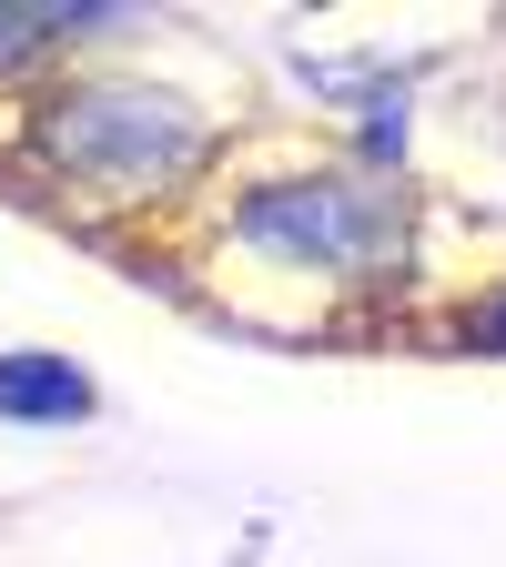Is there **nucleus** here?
<instances>
[{"label": "nucleus", "instance_id": "f257e3e1", "mask_svg": "<svg viewBox=\"0 0 506 567\" xmlns=\"http://www.w3.org/2000/svg\"><path fill=\"white\" fill-rule=\"evenodd\" d=\"M11 153L51 203L122 224V213H173L183 193H203V173L224 163V112L163 82V71L82 61L21 92Z\"/></svg>", "mask_w": 506, "mask_h": 567}, {"label": "nucleus", "instance_id": "f03ea898", "mask_svg": "<svg viewBox=\"0 0 506 567\" xmlns=\"http://www.w3.org/2000/svg\"><path fill=\"white\" fill-rule=\"evenodd\" d=\"M224 244L295 274V284H395L415 254L405 193L365 163H304V173H254L224 193Z\"/></svg>", "mask_w": 506, "mask_h": 567}, {"label": "nucleus", "instance_id": "7ed1b4c3", "mask_svg": "<svg viewBox=\"0 0 506 567\" xmlns=\"http://www.w3.org/2000/svg\"><path fill=\"white\" fill-rule=\"evenodd\" d=\"M142 31V11H112V0H0V92H31L51 71H71V51Z\"/></svg>", "mask_w": 506, "mask_h": 567}, {"label": "nucleus", "instance_id": "20e7f679", "mask_svg": "<svg viewBox=\"0 0 506 567\" xmlns=\"http://www.w3.org/2000/svg\"><path fill=\"white\" fill-rule=\"evenodd\" d=\"M102 405L92 365H71L61 344H11L0 354V425H82Z\"/></svg>", "mask_w": 506, "mask_h": 567}, {"label": "nucleus", "instance_id": "39448f33", "mask_svg": "<svg viewBox=\"0 0 506 567\" xmlns=\"http://www.w3.org/2000/svg\"><path fill=\"white\" fill-rule=\"evenodd\" d=\"M456 334H466V344H486V354H506V284H496V295H476V305L456 315Z\"/></svg>", "mask_w": 506, "mask_h": 567}]
</instances>
